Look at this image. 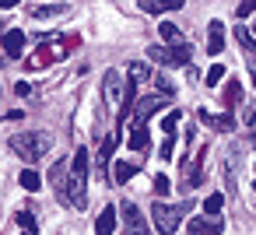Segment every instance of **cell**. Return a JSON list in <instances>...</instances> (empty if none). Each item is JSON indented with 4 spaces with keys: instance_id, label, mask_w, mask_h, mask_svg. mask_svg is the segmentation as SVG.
Instances as JSON below:
<instances>
[{
    "instance_id": "7402d4cb",
    "label": "cell",
    "mask_w": 256,
    "mask_h": 235,
    "mask_svg": "<svg viewBox=\"0 0 256 235\" xmlns=\"http://www.w3.org/2000/svg\"><path fill=\"white\" fill-rule=\"evenodd\" d=\"M224 74H228V70H224L221 64H214V67L207 70V78H204V84H207V88H214V84H221V81H224Z\"/></svg>"
},
{
    "instance_id": "1f68e13d",
    "label": "cell",
    "mask_w": 256,
    "mask_h": 235,
    "mask_svg": "<svg viewBox=\"0 0 256 235\" xmlns=\"http://www.w3.org/2000/svg\"><path fill=\"white\" fill-rule=\"evenodd\" d=\"M11 4H18V0H0V8H11Z\"/></svg>"
},
{
    "instance_id": "5bb4252c",
    "label": "cell",
    "mask_w": 256,
    "mask_h": 235,
    "mask_svg": "<svg viewBox=\"0 0 256 235\" xmlns=\"http://www.w3.org/2000/svg\"><path fill=\"white\" fill-rule=\"evenodd\" d=\"M221 207H224V193H210V196L204 200V218L218 221V218H221Z\"/></svg>"
},
{
    "instance_id": "6da1fadb",
    "label": "cell",
    "mask_w": 256,
    "mask_h": 235,
    "mask_svg": "<svg viewBox=\"0 0 256 235\" xmlns=\"http://www.w3.org/2000/svg\"><path fill=\"white\" fill-rule=\"evenodd\" d=\"M67 193H70V207H84L88 204V151L78 148L67 168Z\"/></svg>"
},
{
    "instance_id": "9a60e30c",
    "label": "cell",
    "mask_w": 256,
    "mask_h": 235,
    "mask_svg": "<svg viewBox=\"0 0 256 235\" xmlns=\"http://www.w3.org/2000/svg\"><path fill=\"white\" fill-rule=\"evenodd\" d=\"M148 148V123H134L130 130V151H144Z\"/></svg>"
},
{
    "instance_id": "3957f363",
    "label": "cell",
    "mask_w": 256,
    "mask_h": 235,
    "mask_svg": "<svg viewBox=\"0 0 256 235\" xmlns=\"http://www.w3.org/2000/svg\"><path fill=\"white\" fill-rule=\"evenodd\" d=\"M190 210V204H165V200H154L151 207V221L162 235H172L179 224H182V214Z\"/></svg>"
},
{
    "instance_id": "9c48e42d",
    "label": "cell",
    "mask_w": 256,
    "mask_h": 235,
    "mask_svg": "<svg viewBox=\"0 0 256 235\" xmlns=\"http://www.w3.org/2000/svg\"><path fill=\"white\" fill-rule=\"evenodd\" d=\"M221 228H224L221 218L218 221H210V218H193L190 221V235H221Z\"/></svg>"
},
{
    "instance_id": "4316f807",
    "label": "cell",
    "mask_w": 256,
    "mask_h": 235,
    "mask_svg": "<svg viewBox=\"0 0 256 235\" xmlns=\"http://www.w3.org/2000/svg\"><path fill=\"white\" fill-rule=\"evenodd\" d=\"M249 14H256V0H242L235 11V18H249Z\"/></svg>"
},
{
    "instance_id": "30bf717a",
    "label": "cell",
    "mask_w": 256,
    "mask_h": 235,
    "mask_svg": "<svg viewBox=\"0 0 256 235\" xmlns=\"http://www.w3.org/2000/svg\"><path fill=\"white\" fill-rule=\"evenodd\" d=\"M221 50H224V25L221 22H210V28H207V53L218 56Z\"/></svg>"
},
{
    "instance_id": "f1b7e54d",
    "label": "cell",
    "mask_w": 256,
    "mask_h": 235,
    "mask_svg": "<svg viewBox=\"0 0 256 235\" xmlns=\"http://www.w3.org/2000/svg\"><path fill=\"white\" fill-rule=\"evenodd\" d=\"M252 148H256V112H249V137H246Z\"/></svg>"
},
{
    "instance_id": "d4e9b609",
    "label": "cell",
    "mask_w": 256,
    "mask_h": 235,
    "mask_svg": "<svg viewBox=\"0 0 256 235\" xmlns=\"http://www.w3.org/2000/svg\"><path fill=\"white\" fill-rule=\"evenodd\" d=\"M18 224L25 228V232H36V214L25 207V210H18Z\"/></svg>"
},
{
    "instance_id": "83f0119b",
    "label": "cell",
    "mask_w": 256,
    "mask_h": 235,
    "mask_svg": "<svg viewBox=\"0 0 256 235\" xmlns=\"http://www.w3.org/2000/svg\"><path fill=\"white\" fill-rule=\"evenodd\" d=\"M172 151H176V137H165V144H162V151H158V158H172Z\"/></svg>"
},
{
    "instance_id": "e0dca14e",
    "label": "cell",
    "mask_w": 256,
    "mask_h": 235,
    "mask_svg": "<svg viewBox=\"0 0 256 235\" xmlns=\"http://www.w3.org/2000/svg\"><path fill=\"white\" fill-rule=\"evenodd\" d=\"M148 56H151L154 64H165V67H179V64H176V56H172V50H165V46H148Z\"/></svg>"
},
{
    "instance_id": "ba28073f",
    "label": "cell",
    "mask_w": 256,
    "mask_h": 235,
    "mask_svg": "<svg viewBox=\"0 0 256 235\" xmlns=\"http://www.w3.org/2000/svg\"><path fill=\"white\" fill-rule=\"evenodd\" d=\"M137 8L144 14H165V11H179L182 0H137Z\"/></svg>"
},
{
    "instance_id": "836d02e7",
    "label": "cell",
    "mask_w": 256,
    "mask_h": 235,
    "mask_svg": "<svg viewBox=\"0 0 256 235\" xmlns=\"http://www.w3.org/2000/svg\"><path fill=\"white\" fill-rule=\"evenodd\" d=\"M22 235H36V232H22Z\"/></svg>"
},
{
    "instance_id": "8fae6325",
    "label": "cell",
    "mask_w": 256,
    "mask_h": 235,
    "mask_svg": "<svg viewBox=\"0 0 256 235\" xmlns=\"http://www.w3.org/2000/svg\"><path fill=\"white\" fill-rule=\"evenodd\" d=\"M102 92H106V102L109 106L120 102V70H106L102 74Z\"/></svg>"
},
{
    "instance_id": "4fadbf2b",
    "label": "cell",
    "mask_w": 256,
    "mask_h": 235,
    "mask_svg": "<svg viewBox=\"0 0 256 235\" xmlns=\"http://www.w3.org/2000/svg\"><path fill=\"white\" fill-rule=\"evenodd\" d=\"M200 123L214 126V130H235V120H232V116H214V112H207V109H200Z\"/></svg>"
},
{
    "instance_id": "5b68a950",
    "label": "cell",
    "mask_w": 256,
    "mask_h": 235,
    "mask_svg": "<svg viewBox=\"0 0 256 235\" xmlns=\"http://www.w3.org/2000/svg\"><path fill=\"white\" fill-rule=\"evenodd\" d=\"M165 106V98H158V95H148V98H140L137 106H134V123H148L158 109Z\"/></svg>"
},
{
    "instance_id": "ac0fdd59",
    "label": "cell",
    "mask_w": 256,
    "mask_h": 235,
    "mask_svg": "<svg viewBox=\"0 0 256 235\" xmlns=\"http://www.w3.org/2000/svg\"><path fill=\"white\" fill-rule=\"evenodd\" d=\"M158 36H162L165 42H182V36H179V28H176L172 22H162V25H158Z\"/></svg>"
},
{
    "instance_id": "f546056e",
    "label": "cell",
    "mask_w": 256,
    "mask_h": 235,
    "mask_svg": "<svg viewBox=\"0 0 256 235\" xmlns=\"http://www.w3.org/2000/svg\"><path fill=\"white\" fill-rule=\"evenodd\" d=\"M14 95H32V84H28V81H18V84H14Z\"/></svg>"
},
{
    "instance_id": "277c9868",
    "label": "cell",
    "mask_w": 256,
    "mask_h": 235,
    "mask_svg": "<svg viewBox=\"0 0 256 235\" xmlns=\"http://www.w3.org/2000/svg\"><path fill=\"white\" fill-rule=\"evenodd\" d=\"M120 214H123V232H126V235H151V232H148L144 214L137 210V204H130V200H126V204L120 207Z\"/></svg>"
},
{
    "instance_id": "44dd1931",
    "label": "cell",
    "mask_w": 256,
    "mask_h": 235,
    "mask_svg": "<svg viewBox=\"0 0 256 235\" xmlns=\"http://www.w3.org/2000/svg\"><path fill=\"white\" fill-rule=\"evenodd\" d=\"M172 56H176V64H186V67H190V60H193V50H190L186 42H176V46H172Z\"/></svg>"
},
{
    "instance_id": "7a4b0ae2",
    "label": "cell",
    "mask_w": 256,
    "mask_h": 235,
    "mask_svg": "<svg viewBox=\"0 0 256 235\" xmlns=\"http://www.w3.org/2000/svg\"><path fill=\"white\" fill-rule=\"evenodd\" d=\"M8 144H11V151H18V158L39 162V158L53 148V137H50L46 130H25V134H14Z\"/></svg>"
},
{
    "instance_id": "7c38bea8",
    "label": "cell",
    "mask_w": 256,
    "mask_h": 235,
    "mask_svg": "<svg viewBox=\"0 0 256 235\" xmlns=\"http://www.w3.org/2000/svg\"><path fill=\"white\" fill-rule=\"evenodd\" d=\"M116 232V207H106L95 218V235H112Z\"/></svg>"
},
{
    "instance_id": "8992f818",
    "label": "cell",
    "mask_w": 256,
    "mask_h": 235,
    "mask_svg": "<svg viewBox=\"0 0 256 235\" xmlns=\"http://www.w3.org/2000/svg\"><path fill=\"white\" fill-rule=\"evenodd\" d=\"M116 144H120V130H112V134L102 140V148H98V158H95V168H98V176H106V168H109V162H112V151H116Z\"/></svg>"
},
{
    "instance_id": "603a6c76",
    "label": "cell",
    "mask_w": 256,
    "mask_h": 235,
    "mask_svg": "<svg viewBox=\"0 0 256 235\" xmlns=\"http://www.w3.org/2000/svg\"><path fill=\"white\" fill-rule=\"evenodd\" d=\"M134 172H137V165H130V162H116V182H120V186H123Z\"/></svg>"
},
{
    "instance_id": "2e32d148",
    "label": "cell",
    "mask_w": 256,
    "mask_h": 235,
    "mask_svg": "<svg viewBox=\"0 0 256 235\" xmlns=\"http://www.w3.org/2000/svg\"><path fill=\"white\" fill-rule=\"evenodd\" d=\"M67 11H70L67 4H50V8H36V11H32V18L50 22V18H60V14H67Z\"/></svg>"
},
{
    "instance_id": "484cf974",
    "label": "cell",
    "mask_w": 256,
    "mask_h": 235,
    "mask_svg": "<svg viewBox=\"0 0 256 235\" xmlns=\"http://www.w3.org/2000/svg\"><path fill=\"white\" fill-rule=\"evenodd\" d=\"M168 190H172V182H168L165 176H158V179H154V200H162V196H165Z\"/></svg>"
},
{
    "instance_id": "ffe728a7",
    "label": "cell",
    "mask_w": 256,
    "mask_h": 235,
    "mask_svg": "<svg viewBox=\"0 0 256 235\" xmlns=\"http://www.w3.org/2000/svg\"><path fill=\"white\" fill-rule=\"evenodd\" d=\"M22 186H25L28 193H36V190L42 186V179H39V172H36V168H25V172H22Z\"/></svg>"
},
{
    "instance_id": "52a82bcc",
    "label": "cell",
    "mask_w": 256,
    "mask_h": 235,
    "mask_svg": "<svg viewBox=\"0 0 256 235\" xmlns=\"http://www.w3.org/2000/svg\"><path fill=\"white\" fill-rule=\"evenodd\" d=\"M0 46H4V53H8V56H14V60H18V56L25 53V32L8 28V32H4V39H0Z\"/></svg>"
},
{
    "instance_id": "cb8c5ba5",
    "label": "cell",
    "mask_w": 256,
    "mask_h": 235,
    "mask_svg": "<svg viewBox=\"0 0 256 235\" xmlns=\"http://www.w3.org/2000/svg\"><path fill=\"white\" fill-rule=\"evenodd\" d=\"M130 78H134V81H148V78H151V70H148V64H140V60H134V64H130Z\"/></svg>"
},
{
    "instance_id": "d6a6232c",
    "label": "cell",
    "mask_w": 256,
    "mask_h": 235,
    "mask_svg": "<svg viewBox=\"0 0 256 235\" xmlns=\"http://www.w3.org/2000/svg\"><path fill=\"white\" fill-rule=\"evenodd\" d=\"M0 32H4V18H0Z\"/></svg>"
},
{
    "instance_id": "d6986e66",
    "label": "cell",
    "mask_w": 256,
    "mask_h": 235,
    "mask_svg": "<svg viewBox=\"0 0 256 235\" xmlns=\"http://www.w3.org/2000/svg\"><path fill=\"white\" fill-rule=\"evenodd\" d=\"M179 120H182V112H179V109H172V112L162 120V130H165V137H176V126H179Z\"/></svg>"
},
{
    "instance_id": "4dcf8cb0",
    "label": "cell",
    "mask_w": 256,
    "mask_h": 235,
    "mask_svg": "<svg viewBox=\"0 0 256 235\" xmlns=\"http://www.w3.org/2000/svg\"><path fill=\"white\" fill-rule=\"evenodd\" d=\"M4 120H11V123H14V120H25V112H22V109H11V112H4Z\"/></svg>"
}]
</instances>
